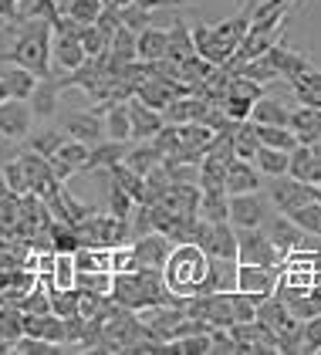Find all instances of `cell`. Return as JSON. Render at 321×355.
Returning <instances> with one entry per match:
<instances>
[{"instance_id": "24", "label": "cell", "mask_w": 321, "mask_h": 355, "mask_svg": "<svg viewBox=\"0 0 321 355\" xmlns=\"http://www.w3.org/2000/svg\"><path fill=\"white\" fill-rule=\"evenodd\" d=\"M98 109H102V119H105V139L132 142V125H129L125 102H108V105H98Z\"/></svg>"}, {"instance_id": "14", "label": "cell", "mask_w": 321, "mask_h": 355, "mask_svg": "<svg viewBox=\"0 0 321 355\" xmlns=\"http://www.w3.org/2000/svg\"><path fill=\"white\" fill-rule=\"evenodd\" d=\"M27 105L34 112V119H51V115H58V105H61V85L54 78V71L37 78L31 98H27Z\"/></svg>"}, {"instance_id": "35", "label": "cell", "mask_w": 321, "mask_h": 355, "mask_svg": "<svg viewBox=\"0 0 321 355\" xmlns=\"http://www.w3.org/2000/svg\"><path fill=\"white\" fill-rule=\"evenodd\" d=\"M51 159L64 163L71 173H81V166H85V159H88V146L78 142V139H64V142H61V149L54 153Z\"/></svg>"}, {"instance_id": "23", "label": "cell", "mask_w": 321, "mask_h": 355, "mask_svg": "<svg viewBox=\"0 0 321 355\" xmlns=\"http://www.w3.org/2000/svg\"><path fill=\"white\" fill-rule=\"evenodd\" d=\"M166 51H169V31L149 24V28H142L135 34V55H139V61H159V58H166Z\"/></svg>"}, {"instance_id": "20", "label": "cell", "mask_w": 321, "mask_h": 355, "mask_svg": "<svg viewBox=\"0 0 321 355\" xmlns=\"http://www.w3.org/2000/svg\"><path fill=\"white\" fill-rule=\"evenodd\" d=\"M288 129L295 132L297 142H318L321 139V109H311V105H297L288 115Z\"/></svg>"}, {"instance_id": "15", "label": "cell", "mask_w": 321, "mask_h": 355, "mask_svg": "<svg viewBox=\"0 0 321 355\" xmlns=\"http://www.w3.org/2000/svg\"><path fill=\"white\" fill-rule=\"evenodd\" d=\"M125 109H129V125H132V142L139 139H153L159 132L162 125H166V119H162V112L149 109L146 102H139V98H125Z\"/></svg>"}, {"instance_id": "36", "label": "cell", "mask_w": 321, "mask_h": 355, "mask_svg": "<svg viewBox=\"0 0 321 355\" xmlns=\"http://www.w3.org/2000/svg\"><path fill=\"white\" fill-rule=\"evenodd\" d=\"M288 217L295 220V223L301 227V230H304V234H311V237H321V203H318V200H311V203H304V207L291 210Z\"/></svg>"}, {"instance_id": "34", "label": "cell", "mask_w": 321, "mask_h": 355, "mask_svg": "<svg viewBox=\"0 0 321 355\" xmlns=\"http://www.w3.org/2000/svg\"><path fill=\"white\" fill-rule=\"evenodd\" d=\"M61 14L75 17L78 24H95L98 10H102V0H58Z\"/></svg>"}, {"instance_id": "27", "label": "cell", "mask_w": 321, "mask_h": 355, "mask_svg": "<svg viewBox=\"0 0 321 355\" xmlns=\"http://www.w3.org/2000/svg\"><path fill=\"white\" fill-rule=\"evenodd\" d=\"M68 139V132L64 129H37V132H27L21 142H24V149H31V153H37V156H44V159H51L54 153L61 149V142Z\"/></svg>"}, {"instance_id": "21", "label": "cell", "mask_w": 321, "mask_h": 355, "mask_svg": "<svg viewBox=\"0 0 321 355\" xmlns=\"http://www.w3.org/2000/svg\"><path fill=\"white\" fill-rule=\"evenodd\" d=\"M85 48H81L78 37H68V34H54L51 37V68L58 71H71L85 61Z\"/></svg>"}, {"instance_id": "16", "label": "cell", "mask_w": 321, "mask_h": 355, "mask_svg": "<svg viewBox=\"0 0 321 355\" xmlns=\"http://www.w3.org/2000/svg\"><path fill=\"white\" fill-rule=\"evenodd\" d=\"M254 322H261L264 328H270L274 335H281V331H288V328L301 325L295 315L288 311V304H284L281 298H274V295L257 301V315H254Z\"/></svg>"}, {"instance_id": "51", "label": "cell", "mask_w": 321, "mask_h": 355, "mask_svg": "<svg viewBox=\"0 0 321 355\" xmlns=\"http://www.w3.org/2000/svg\"><path fill=\"white\" fill-rule=\"evenodd\" d=\"M0 24H3V21H0Z\"/></svg>"}, {"instance_id": "18", "label": "cell", "mask_w": 321, "mask_h": 355, "mask_svg": "<svg viewBox=\"0 0 321 355\" xmlns=\"http://www.w3.org/2000/svg\"><path fill=\"white\" fill-rule=\"evenodd\" d=\"M129 142H115V139H102L98 146H88V159L81 166V173H105L115 163H122Z\"/></svg>"}, {"instance_id": "17", "label": "cell", "mask_w": 321, "mask_h": 355, "mask_svg": "<svg viewBox=\"0 0 321 355\" xmlns=\"http://www.w3.org/2000/svg\"><path fill=\"white\" fill-rule=\"evenodd\" d=\"M210 109V102L207 98H200V95H180V98H173L166 109H162V119L169 122V125H183V122H203V115Z\"/></svg>"}, {"instance_id": "10", "label": "cell", "mask_w": 321, "mask_h": 355, "mask_svg": "<svg viewBox=\"0 0 321 355\" xmlns=\"http://www.w3.org/2000/svg\"><path fill=\"white\" fill-rule=\"evenodd\" d=\"M34 125V112L21 98H3L0 102V136L10 142H21Z\"/></svg>"}, {"instance_id": "31", "label": "cell", "mask_w": 321, "mask_h": 355, "mask_svg": "<svg viewBox=\"0 0 321 355\" xmlns=\"http://www.w3.org/2000/svg\"><path fill=\"white\" fill-rule=\"evenodd\" d=\"M230 139H234V153H237V159H254V153L261 149L257 125H254L250 119L237 122V125H234V132H230Z\"/></svg>"}, {"instance_id": "4", "label": "cell", "mask_w": 321, "mask_h": 355, "mask_svg": "<svg viewBox=\"0 0 321 355\" xmlns=\"http://www.w3.org/2000/svg\"><path fill=\"white\" fill-rule=\"evenodd\" d=\"M183 311H186V318L207 322L210 328H230V325H234V308H230V295H220V291H207V295H189V298H183Z\"/></svg>"}, {"instance_id": "40", "label": "cell", "mask_w": 321, "mask_h": 355, "mask_svg": "<svg viewBox=\"0 0 321 355\" xmlns=\"http://www.w3.org/2000/svg\"><path fill=\"white\" fill-rule=\"evenodd\" d=\"M78 41H81V48H85L88 58H102L108 51V44H112V37H108L102 28H95V24H85Z\"/></svg>"}, {"instance_id": "49", "label": "cell", "mask_w": 321, "mask_h": 355, "mask_svg": "<svg viewBox=\"0 0 321 355\" xmlns=\"http://www.w3.org/2000/svg\"><path fill=\"white\" fill-rule=\"evenodd\" d=\"M10 156H14V142L0 136V163H3V159H10Z\"/></svg>"}, {"instance_id": "2", "label": "cell", "mask_w": 321, "mask_h": 355, "mask_svg": "<svg viewBox=\"0 0 321 355\" xmlns=\"http://www.w3.org/2000/svg\"><path fill=\"white\" fill-rule=\"evenodd\" d=\"M10 24L17 28V34H14V44L0 55V64H21L37 78L51 75V24L37 17H17Z\"/></svg>"}, {"instance_id": "47", "label": "cell", "mask_w": 321, "mask_h": 355, "mask_svg": "<svg viewBox=\"0 0 321 355\" xmlns=\"http://www.w3.org/2000/svg\"><path fill=\"white\" fill-rule=\"evenodd\" d=\"M21 0H0V21H17Z\"/></svg>"}, {"instance_id": "30", "label": "cell", "mask_w": 321, "mask_h": 355, "mask_svg": "<svg viewBox=\"0 0 321 355\" xmlns=\"http://www.w3.org/2000/svg\"><path fill=\"white\" fill-rule=\"evenodd\" d=\"M288 159H291V153L261 146V149L254 153V159H250V163L257 166V173H261V176H284V173H288Z\"/></svg>"}, {"instance_id": "26", "label": "cell", "mask_w": 321, "mask_h": 355, "mask_svg": "<svg viewBox=\"0 0 321 355\" xmlns=\"http://www.w3.org/2000/svg\"><path fill=\"white\" fill-rule=\"evenodd\" d=\"M288 115H291V109L281 98L261 95L250 109V122H257V125H288Z\"/></svg>"}, {"instance_id": "29", "label": "cell", "mask_w": 321, "mask_h": 355, "mask_svg": "<svg viewBox=\"0 0 321 355\" xmlns=\"http://www.w3.org/2000/svg\"><path fill=\"white\" fill-rule=\"evenodd\" d=\"M196 217L207 223H223L227 220V190H200Z\"/></svg>"}, {"instance_id": "33", "label": "cell", "mask_w": 321, "mask_h": 355, "mask_svg": "<svg viewBox=\"0 0 321 355\" xmlns=\"http://www.w3.org/2000/svg\"><path fill=\"white\" fill-rule=\"evenodd\" d=\"M257 125V122H254ZM257 139H261V146H270V149H284V153H291L297 146L295 132L288 129V125H257Z\"/></svg>"}, {"instance_id": "25", "label": "cell", "mask_w": 321, "mask_h": 355, "mask_svg": "<svg viewBox=\"0 0 321 355\" xmlns=\"http://www.w3.org/2000/svg\"><path fill=\"white\" fill-rule=\"evenodd\" d=\"M122 163L129 166V169H135V173H149V169H156V166L162 163V153L149 142V139H139L135 146H129L125 149V156H122Z\"/></svg>"}, {"instance_id": "45", "label": "cell", "mask_w": 321, "mask_h": 355, "mask_svg": "<svg viewBox=\"0 0 321 355\" xmlns=\"http://www.w3.org/2000/svg\"><path fill=\"white\" fill-rule=\"evenodd\" d=\"M3 180H7V190L14 193V196H24L27 187H24V173H21V163H17V156H10V163L3 169Z\"/></svg>"}, {"instance_id": "43", "label": "cell", "mask_w": 321, "mask_h": 355, "mask_svg": "<svg viewBox=\"0 0 321 355\" xmlns=\"http://www.w3.org/2000/svg\"><path fill=\"white\" fill-rule=\"evenodd\" d=\"M10 352H17V355H54V352H61V345L44 342V338H34V335H21V338L14 342Z\"/></svg>"}, {"instance_id": "44", "label": "cell", "mask_w": 321, "mask_h": 355, "mask_svg": "<svg viewBox=\"0 0 321 355\" xmlns=\"http://www.w3.org/2000/svg\"><path fill=\"white\" fill-rule=\"evenodd\" d=\"M149 142L159 149L162 159H166V156H173V153L180 149V132H176V125H169V122H166V125H162V129L153 139H149Z\"/></svg>"}, {"instance_id": "46", "label": "cell", "mask_w": 321, "mask_h": 355, "mask_svg": "<svg viewBox=\"0 0 321 355\" xmlns=\"http://www.w3.org/2000/svg\"><path fill=\"white\" fill-rule=\"evenodd\" d=\"M129 3H139L146 10H159V7H186V3H196V0H129Z\"/></svg>"}, {"instance_id": "42", "label": "cell", "mask_w": 321, "mask_h": 355, "mask_svg": "<svg viewBox=\"0 0 321 355\" xmlns=\"http://www.w3.org/2000/svg\"><path fill=\"white\" fill-rule=\"evenodd\" d=\"M264 298H268V295H264ZM257 301H261V295H243V291H230L234 322H254V315H257Z\"/></svg>"}, {"instance_id": "41", "label": "cell", "mask_w": 321, "mask_h": 355, "mask_svg": "<svg viewBox=\"0 0 321 355\" xmlns=\"http://www.w3.org/2000/svg\"><path fill=\"white\" fill-rule=\"evenodd\" d=\"M153 14H156V10H146V7H139V3H122V7H119V24L139 34L142 28L153 24Z\"/></svg>"}, {"instance_id": "19", "label": "cell", "mask_w": 321, "mask_h": 355, "mask_svg": "<svg viewBox=\"0 0 321 355\" xmlns=\"http://www.w3.org/2000/svg\"><path fill=\"white\" fill-rule=\"evenodd\" d=\"M264 183H261V173H257V166L250 163V159H234V163L227 166V180H223V190L227 196H234V193H254L261 190Z\"/></svg>"}, {"instance_id": "37", "label": "cell", "mask_w": 321, "mask_h": 355, "mask_svg": "<svg viewBox=\"0 0 321 355\" xmlns=\"http://www.w3.org/2000/svg\"><path fill=\"white\" fill-rule=\"evenodd\" d=\"M54 288H75V257L71 254H58L54 250V264H51V277H44Z\"/></svg>"}, {"instance_id": "39", "label": "cell", "mask_w": 321, "mask_h": 355, "mask_svg": "<svg viewBox=\"0 0 321 355\" xmlns=\"http://www.w3.org/2000/svg\"><path fill=\"white\" fill-rule=\"evenodd\" d=\"M105 176H108V173H105ZM132 207H135V200L122 190V187H119L112 176H108V214H112V217H119V220H129Z\"/></svg>"}, {"instance_id": "22", "label": "cell", "mask_w": 321, "mask_h": 355, "mask_svg": "<svg viewBox=\"0 0 321 355\" xmlns=\"http://www.w3.org/2000/svg\"><path fill=\"white\" fill-rule=\"evenodd\" d=\"M0 85H3L7 98H21V102H27L31 92H34V85H37V75L27 71V68H21V64H3Z\"/></svg>"}, {"instance_id": "3", "label": "cell", "mask_w": 321, "mask_h": 355, "mask_svg": "<svg viewBox=\"0 0 321 355\" xmlns=\"http://www.w3.org/2000/svg\"><path fill=\"white\" fill-rule=\"evenodd\" d=\"M203 274H207V254L196 244H173L166 264H162V281L173 295L189 298L200 291L203 284Z\"/></svg>"}, {"instance_id": "48", "label": "cell", "mask_w": 321, "mask_h": 355, "mask_svg": "<svg viewBox=\"0 0 321 355\" xmlns=\"http://www.w3.org/2000/svg\"><path fill=\"white\" fill-rule=\"evenodd\" d=\"M301 82H308V85H311V88H315V92L321 95V71L315 68V64H311V68H308V71L301 75Z\"/></svg>"}, {"instance_id": "6", "label": "cell", "mask_w": 321, "mask_h": 355, "mask_svg": "<svg viewBox=\"0 0 321 355\" xmlns=\"http://www.w3.org/2000/svg\"><path fill=\"white\" fill-rule=\"evenodd\" d=\"M268 196H270V203L277 207V214H291V210H297V207H304V203L315 200V187H308V183H301V180L284 173V176H270Z\"/></svg>"}, {"instance_id": "12", "label": "cell", "mask_w": 321, "mask_h": 355, "mask_svg": "<svg viewBox=\"0 0 321 355\" xmlns=\"http://www.w3.org/2000/svg\"><path fill=\"white\" fill-rule=\"evenodd\" d=\"M207 291H220V295L237 291V261L234 257H207V274H203V284L196 295H207Z\"/></svg>"}, {"instance_id": "32", "label": "cell", "mask_w": 321, "mask_h": 355, "mask_svg": "<svg viewBox=\"0 0 321 355\" xmlns=\"http://www.w3.org/2000/svg\"><path fill=\"white\" fill-rule=\"evenodd\" d=\"M108 176L122 187V190L132 196L135 203H142V196H146V176L142 173H135V169H129L125 163H115L112 169H108Z\"/></svg>"}, {"instance_id": "28", "label": "cell", "mask_w": 321, "mask_h": 355, "mask_svg": "<svg viewBox=\"0 0 321 355\" xmlns=\"http://www.w3.org/2000/svg\"><path fill=\"white\" fill-rule=\"evenodd\" d=\"M196 55V48H193V24L189 21H173V28H169V51L166 58H173V61H183V58Z\"/></svg>"}, {"instance_id": "1", "label": "cell", "mask_w": 321, "mask_h": 355, "mask_svg": "<svg viewBox=\"0 0 321 355\" xmlns=\"http://www.w3.org/2000/svg\"><path fill=\"white\" fill-rule=\"evenodd\" d=\"M112 301L129 308V311H146L153 304H176L183 301L173 295L162 281V271L156 268H132V271H112Z\"/></svg>"}, {"instance_id": "38", "label": "cell", "mask_w": 321, "mask_h": 355, "mask_svg": "<svg viewBox=\"0 0 321 355\" xmlns=\"http://www.w3.org/2000/svg\"><path fill=\"white\" fill-rule=\"evenodd\" d=\"M48 237H51V247L58 254H75L81 247L78 230L68 227V223H51V227H48Z\"/></svg>"}, {"instance_id": "8", "label": "cell", "mask_w": 321, "mask_h": 355, "mask_svg": "<svg viewBox=\"0 0 321 355\" xmlns=\"http://www.w3.org/2000/svg\"><path fill=\"white\" fill-rule=\"evenodd\" d=\"M61 129L68 132V139H78L85 146H98L105 139V119H102V109H85V112H71L64 115Z\"/></svg>"}, {"instance_id": "50", "label": "cell", "mask_w": 321, "mask_h": 355, "mask_svg": "<svg viewBox=\"0 0 321 355\" xmlns=\"http://www.w3.org/2000/svg\"><path fill=\"white\" fill-rule=\"evenodd\" d=\"M102 3H108V0H102Z\"/></svg>"}, {"instance_id": "5", "label": "cell", "mask_w": 321, "mask_h": 355, "mask_svg": "<svg viewBox=\"0 0 321 355\" xmlns=\"http://www.w3.org/2000/svg\"><path fill=\"white\" fill-rule=\"evenodd\" d=\"M237 230V227H234ZM237 264H257V268H277L281 250L270 244V237L261 227H243L237 230Z\"/></svg>"}, {"instance_id": "9", "label": "cell", "mask_w": 321, "mask_h": 355, "mask_svg": "<svg viewBox=\"0 0 321 355\" xmlns=\"http://www.w3.org/2000/svg\"><path fill=\"white\" fill-rule=\"evenodd\" d=\"M129 250H132L135 268H156V271H162V264H166V257L173 250V241L166 234H159V230H149V234L135 237L129 244Z\"/></svg>"}, {"instance_id": "11", "label": "cell", "mask_w": 321, "mask_h": 355, "mask_svg": "<svg viewBox=\"0 0 321 355\" xmlns=\"http://www.w3.org/2000/svg\"><path fill=\"white\" fill-rule=\"evenodd\" d=\"M261 230L270 237V244L281 250V257L291 254V250H297V247H304V230H301L288 214H281V217H270L268 214L264 223H261Z\"/></svg>"}, {"instance_id": "7", "label": "cell", "mask_w": 321, "mask_h": 355, "mask_svg": "<svg viewBox=\"0 0 321 355\" xmlns=\"http://www.w3.org/2000/svg\"><path fill=\"white\" fill-rule=\"evenodd\" d=\"M268 217V200L261 196V190L254 193H234V196H227V220H230V227H261Z\"/></svg>"}, {"instance_id": "13", "label": "cell", "mask_w": 321, "mask_h": 355, "mask_svg": "<svg viewBox=\"0 0 321 355\" xmlns=\"http://www.w3.org/2000/svg\"><path fill=\"white\" fill-rule=\"evenodd\" d=\"M277 268H257V264H237V291L243 295H274L277 288Z\"/></svg>"}]
</instances>
